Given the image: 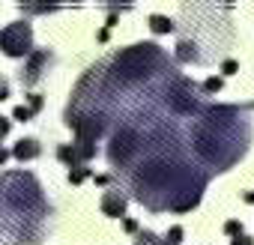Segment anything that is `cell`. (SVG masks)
Masks as SVG:
<instances>
[{"label": "cell", "instance_id": "2e32d148", "mask_svg": "<svg viewBox=\"0 0 254 245\" xmlns=\"http://www.w3.org/2000/svg\"><path fill=\"white\" fill-rule=\"evenodd\" d=\"M3 99H9V81L0 75V102H3Z\"/></svg>", "mask_w": 254, "mask_h": 245}, {"label": "cell", "instance_id": "ba28073f", "mask_svg": "<svg viewBox=\"0 0 254 245\" xmlns=\"http://www.w3.org/2000/svg\"><path fill=\"white\" fill-rule=\"evenodd\" d=\"M87 177H93V171H90L87 165H84V168H72V171H69V183H72V185H78V183H84Z\"/></svg>", "mask_w": 254, "mask_h": 245}, {"label": "cell", "instance_id": "6da1fadb", "mask_svg": "<svg viewBox=\"0 0 254 245\" xmlns=\"http://www.w3.org/2000/svg\"><path fill=\"white\" fill-rule=\"evenodd\" d=\"M0 48L6 57H30L33 54V30L27 21H12L0 30Z\"/></svg>", "mask_w": 254, "mask_h": 245}, {"label": "cell", "instance_id": "52a82bcc", "mask_svg": "<svg viewBox=\"0 0 254 245\" xmlns=\"http://www.w3.org/2000/svg\"><path fill=\"white\" fill-rule=\"evenodd\" d=\"M150 27H153V33H171L177 24L168 15H150Z\"/></svg>", "mask_w": 254, "mask_h": 245}, {"label": "cell", "instance_id": "30bf717a", "mask_svg": "<svg viewBox=\"0 0 254 245\" xmlns=\"http://www.w3.org/2000/svg\"><path fill=\"white\" fill-rule=\"evenodd\" d=\"M12 117H15V120H21V122H27V120H30V117H33V111H30V108H27V105H18V108H15V111H12Z\"/></svg>", "mask_w": 254, "mask_h": 245}, {"label": "cell", "instance_id": "d6986e66", "mask_svg": "<svg viewBox=\"0 0 254 245\" xmlns=\"http://www.w3.org/2000/svg\"><path fill=\"white\" fill-rule=\"evenodd\" d=\"M123 227L129 230V233H135V230H138V221H132V218H126V221H123Z\"/></svg>", "mask_w": 254, "mask_h": 245}, {"label": "cell", "instance_id": "5bb4252c", "mask_svg": "<svg viewBox=\"0 0 254 245\" xmlns=\"http://www.w3.org/2000/svg\"><path fill=\"white\" fill-rule=\"evenodd\" d=\"M156 239H159L156 233H150V230H144V233L138 236V242H135V245H156Z\"/></svg>", "mask_w": 254, "mask_h": 245}, {"label": "cell", "instance_id": "7a4b0ae2", "mask_svg": "<svg viewBox=\"0 0 254 245\" xmlns=\"http://www.w3.org/2000/svg\"><path fill=\"white\" fill-rule=\"evenodd\" d=\"M54 63V54L48 51V48H39V51H33L30 57H27V66L21 69V84L24 87H33V84H39L42 81V75H45V69Z\"/></svg>", "mask_w": 254, "mask_h": 245}, {"label": "cell", "instance_id": "9c48e42d", "mask_svg": "<svg viewBox=\"0 0 254 245\" xmlns=\"http://www.w3.org/2000/svg\"><path fill=\"white\" fill-rule=\"evenodd\" d=\"M224 87V81L221 78H206L203 84H200V93H206V96H212V93H218Z\"/></svg>", "mask_w": 254, "mask_h": 245}, {"label": "cell", "instance_id": "4fadbf2b", "mask_svg": "<svg viewBox=\"0 0 254 245\" xmlns=\"http://www.w3.org/2000/svg\"><path fill=\"white\" fill-rule=\"evenodd\" d=\"M165 239H168V242H171V245H180V242H183V227H171V230H168V236H165Z\"/></svg>", "mask_w": 254, "mask_h": 245}, {"label": "cell", "instance_id": "e0dca14e", "mask_svg": "<svg viewBox=\"0 0 254 245\" xmlns=\"http://www.w3.org/2000/svg\"><path fill=\"white\" fill-rule=\"evenodd\" d=\"M9 129H12V122H9L6 117H0V138H6V135H9Z\"/></svg>", "mask_w": 254, "mask_h": 245}, {"label": "cell", "instance_id": "3957f363", "mask_svg": "<svg viewBox=\"0 0 254 245\" xmlns=\"http://www.w3.org/2000/svg\"><path fill=\"white\" fill-rule=\"evenodd\" d=\"M93 156H96V144H87V141H75V144L57 147V159L66 162L69 171H72V168H84Z\"/></svg>", "mask_w": 254, "mask_h": 245}, {"label": "cell", "instance_id": "277c9868", "mask_svg": "<svg viewBox=\"0 0 254 245\" xmlns=\"http://www.w3.org/2000/svg\"><path fill=\"white\" fill-rule=\"evenodd\" d=\"M102 212L108 215V218H123L126 215V206H129V197H126L120 188H108L105 194H102Z\"/></svg>", "mask_w": 254, "mask_h": 245}, {"label": "cell", "instance_id": "8fae6325", "mask_svg": "<svg viewBox=\"0 0 254 245\" xmlns=\"http://www.w3.org/2000/svg\"><path fill=\"white\" fill-rule=\"evenodd\" d=\"M27 108H30L33 114L42 111V96H39V93H30V96H27Z\"/></svg>", "mask_w": 254, "mask_h": 245}, {"label": "cell", "instance_id": "5b68a950", "mask_svg": "<svg viewBox=\"0 0 254 245\" xmlns=\"http://www.w3.org/2000/svg\"><path fill=\"white\" fill-rule=\"evenodd\" d=\"M177 60H180V63H203L206 57L197 51V42H194V39H180V45H177Z\"/></svg>", "mask_w": 254, "mask_h": 245}, {"label": "cell", "instance_id": "9a60e30c", "mask_svg": "<svg viewBox=\"0 0 254 245\" xmlns=\"http://www.w3.org/2000/svg\"><path fill=\"white\" fill-rule=\"evenodd\" d=\"M236 69H239V63H236V60H224V63H221V72H224V75H233Z\"/></svg>", "mask_w": 254, "mask_h": 245}, {"label": "cell", "instance_id": "ffe728a7", "mask_svg": "<svg viewBox=\"0 0 254 245\" xmlns=\"http://www.w3.org/2000/svg\"><path fill=\"white\" fill-rule=\"evenodd\" d=\"M6 159H9V150H3V147H0V168L6 165Z\"/></svg>", "mask_w": 254, "mask_h": 245}, {"label": "cell", "instance_id": "ac0fdd59", "mask_svg": "<svg viewBox=\"0 0 254 245\" xmlns=\"http://www.w3.org/2000/svg\"><path fill=\"white\" fill-rule=\"evenodd\" d=\"M230 245H254V239H251V236H245V233H242V236H236V239H233V242H230Z\"/></svg>", "mask_w": 254, "mask_h": 245}, {"label": "cell", "instance_id": "7c38bea8", "mask_svg": "<svg viewBox=\"0 0 254 245\" xmlns=\"http://www.w3.org/2000/svg\"><path fill=\"white\" fill-rule=\"evenodd\" d=\"M224 233L236 239V236H242V224H239V221H227V224H224Z\"/></svg>", "mask_w": 254, "mask_h": 245}, {"label": "cell", "instance_id": "8992f818", "mask_svg": "<svg viewBox=\"0 0 254 245\" xmlns=\"http://www.w3.org/2000/svg\"><path fill=\"white\" fill-rule=\"evenodd\" d=\"M42 153V147H39V141H33V138H21L18 144H15V150H12V156L18 159V162H30V159H36Z\"/></svg>", "mask_w": 254, "mask_h": 245}]
</instances>
